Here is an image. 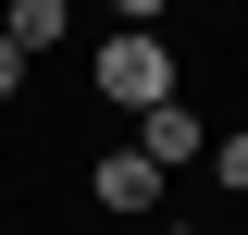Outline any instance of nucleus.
<instances>
[{
  "instance_id": "f257e3e1",
  "label": "nucleus",
  "mask_w": 248,
  "mask_h": 235,
  "mask_svg": "<svg viewBox=\"0 0 248 235\" xmlns=\"http://www.w3.org/2000/svg\"><path fill=\"white\" fill-rule=\"evenodd\" d=\"M87 87L112 99L124 124H149L161 99H186V62H174V37H149V25H112V37H99V62H87Z\"/></svg>"
},
{
  "instance_id": "f03ea898",
  "label": "nucleus",
  "mask_w": 248,
  "mask_h": 235,
  "mask_svg": "<svg viewBox=\"0 0 248 235\" xmlns=\"http://www.w3.org/2000/svg\"><path fill=\"white\" fill-rule=\"evenodd\" d=\"M124 148L174 186V174H199V161H211V112H199V99H161L149 124H124Z\"/></svg>"
},
{
  "instance_id": "7ed1b4c3",
  "label": "nucleus",
  "mask_w": 248,
  "mask_h": 235,
  "mask_svg": "<svg viewBox=\"0 0 248 235\" xmlns=\"http://www.w3.org/2000/svg\"><path fill=\"white\" fill-rule=\"evenodd\" d=\"M87 198L112 210V223H161V210H174V186H161L137 148H99V161H87Z\"/></svg>"
},
{
  "instance_id": "20e7f679",
  "label": "nucleus",
  "mask_w": 248,
  "mask_h": 235,
  "mask_svg": "<svg viewBox=\"0 0 248 235\" xmlns=\"http://www.w3.org/2000/svg\"><path fill=\"white\" fill-rule=\"evenodd\" d=\"M62 25H75V13H62V0H13V13H0V37H13V50H25V62H37V50H50V37H62Z\"/></svg>"
},
{
  "instance_id": "39448f33",
  "label": "nucleus",
  "mask_w": 248,
  "mask_h": 235,
  "mask_svg": "<svg viewBox=\"0 0 248 235\" xmlns=\"http://www.w3.org/2000/svg\"><path fill=\"white\" fill-rule=\"evenodd\" d=\"M211 186L248 198V124H211Z\"/></svg>"
},
{
  "instance_id": "423d86ee",
  "label": "nucleus",
  "mask_w": 248,
  "mask_h": 235,
  "mask_svg": "<svg viewBox=\"0 0 248 235\" xmlns=\"http://www.w3.org/2000/svg\"><path fill=\"white\" fill-rule=\"evenodd\" d=\"M25 74H37V62L13 50V37H0V99H25Z\"/></svg>"
}]
</instances>
